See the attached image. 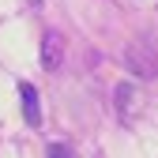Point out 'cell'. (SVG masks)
Wrapping results in <instances>:
<instances>
[{"label":"cell","mask_w":158,"mask_h":158,"mask_svg":"<svg viewBox=\"0 0 158 158\" xmlns=\"http://www.w3.org/2000/svg\"><path fill=\"white\" fill-rule=\"evenodd\" d=\"M45 158H79V154H75L68 143H49V147H45Z\"/></svg>","instance_id":"cell-4"},{"label":"cell","mask_w":158,"mask_h":158,"mask_svg":"<svg viewBox=\"0 0 158 158\" xmlns=\"http://www.w3.org/2000/svg\"><path fill=\"white\" fill-rule=\"evenodd\" d=\"M19 98H23V121H27V128H42V102H38L34 83H19Z\"/></svg>","instance_id":"cell-2"},{"label":"cell","mask_w":158,"mask_h":158,"mask_svg":"<svg viewBox=\"0 0 158 158\" xmlns=\"http://www.w3.org/2000/svg\"><path fill=\"white\" fill-rule=\"evenodd\" d=\"M64 64V34L60 30H45L42 34V68L45 72H60Z\"/></svg>","instance_id":"cell-1"},{"label":"cell","mask_w":158,"mask_h":158,"mask_svg":"<svg viewBox=\"0 0 158 158\" xmlns=\"http://www.w3.org/2000/svg\"><path fill=\"white\" fill-rule=\"evenodd\" d=\"M117 113H121L124 124L139 113V90H135L132 83H121V87H117Z\"/></svg>","instance_id":"cell-3"}]
</instances>
